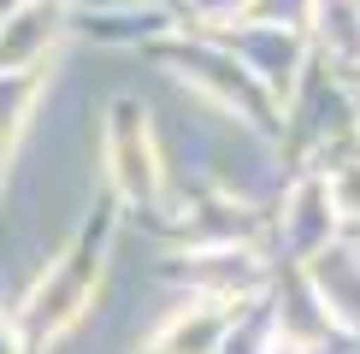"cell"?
<instances>
[{"instance_id": "7a4b0ae2", "label": "cell", "mask_w": 360, "mask_h": 354, "mask_svg": "<svg viewBox=\"0 0 360 354\" xmlns=\"http://www.w3.org/2000/svg\"><path fill=\"white\" fill-rule=\"evenodd\" d=\"M107 171L124 201H154L160 159H154V136H148V118L136 100H118L107 118Z\"/></svg>"}, {"instance_id": "6da1fadb", "label": "cell", "mask_w": 360, "mask_h": 354, "mask_svg": "<svg viewBox=\"0 0 360 354\" xmlns=\"http://www.w3.org/2000/svg\"><path fill=\"white\" fill-rule=\"evenodd\" d=\"M95 284H101V242L83 236V242L71 248L36 289H30V301H24L30 343H48V336H59L65 324H77L83 307H89V295H95Z\"/></svg>"}, {"instance_id": "52a82bcc", "label": "cell", "mask_w": 360, "mask_h": 354, "mask_svg": "<svg viewBox=\"0 0 360 354\" xmlns=\"http://www.w3.org/2000/svg\"><path fill=\"white\" fill-rule=\"evenodd\" d=\"M272 354H302V348H272Z\"/></svg>"}, {"instance_id": "5b68a950", "label": "cell", "mask_w": 360, "mask_h": 354, "mask_svg": "<svg viewBox=\"0 0 360 354\" xmlns=\"http://www.w3.org/2000/svg\"><path fill=\"white\" fill-rule=\"evenodd\" d=\"M325 195H331V206H337L342 218H360V166L337 171L331 183H325Z\"/></svg>"}, {"instance_id": "8992f818", "label": "cell", "mask_w": 360, "mask_h": 354, "mask_svg": "<svg viewBox=\"0 0 360 354\" xmlns=\"http://www.w3.org/2000/svg\"><path fill=\"white\" fill-rule=\"evenodd\" d=\"M0 354H24V343H18V331H12L6 319H0Z\"/></svg>"}, {"instance_id": "277c9868", "label": "cell", "mask_w": 360, "mask_h": 354, "mask_svg": "<svg viewBox=\"0 0 360 354\" xmlns=\"http://www.w3.org/2000/svg\"><path fill=\"white\" fill-rule=\"evenodd\" d=\"M53 29H59V6H53V0H36V6H24L18 18L0 29V71H30L41 53H48Z\"/></svg>"}, {"instance_id": "3957f363", "label": "cell", "mask_w": 360, "mask_h": 354, "mask_svg": "<svg viewBox=\"0 0 360 354\" xmlns=\"http://www.w3.org/2000/svg\"><path fill=\"white\" fill-rule=\"evenodd\" d=\"M224 301H201V307H184V313H172L160 324V336L148 343V354H219L224 343Z\"/></svg>"}]
</instances>
